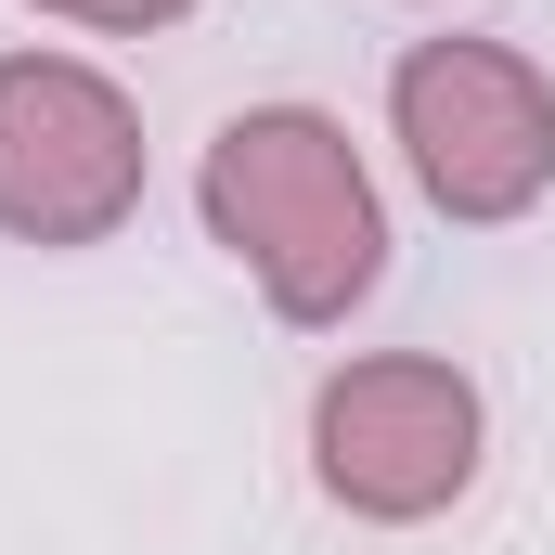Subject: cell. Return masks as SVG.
Instances as JSON below:
<instances>
[{
  "label": "cell",
  "instance_id": "obj_1",
  "mask_svg": "<svg viewBox=\"0 0 555 555\" xmlns=\"http://www.w3.org/2000/svg\"><path fill=\"white\" fill-rule=\"evenodd\" d=\"M194 220L233 272L259 284V310L297 336H336L375 284H388V194L362 168L349 117L323 104H246L194 155Z\"/></svg>",
  "mask_w": 555,
  "mask_h": 555
},
{
  "label": "cell",
  "instance_id": "obj_2",
  "mask_svg": "<svg viewBox=\"0 0 555 555\" xmlns=\"http://www.w3.org/2000/svg\"><path fill=\"white\" fill-rule=\"evenodd\" d=\"M491 401L439 349H349L310 388V491L362 530H426L478 491Z\"/></svg>",
  "mask_w": 555,
  "mask_h": 555
},
{
  "label": "cell",
  "instance_id": "obj_3",
  "mask_svg": "<svg viewBox=\"0 0 555 555\" xmlns=\"http://www.w3.org/2000/svg\"><path fill=\"white\" fill-rule=\"evenodd\" d=\"M388 142L414 168V194L465 233H504L555 194V78L517 39H465L439 26L388 65Z\"/></svg>",
  "mask_w": 555,
  "mask_h": 555
},
{
  "label": "cell",
  "instance_id": "obj_4",
  "mask_svg": "<svg viewBox=\"0 0 555 555\" xmlns=\"http://www.w3.org/2000/svg\"><path fill=\"white\" fill-rule=\"evenodd\" d=\"M142 104L91 52H0V233L39 259L117 246L142 220Z\"/></svg>",
  "mask_w": 555,
  "mask_h": 555
},
{
  "label": "cell",
  "instance_id": "obj_5",
  "mask_svg": "<svg viewBox=\"0 0 555 555\" xmlns=\"http://www.w3.org/2000/svg\"><path fill=\"white\" fill-rule=\"evenodd\" d=\"M39 26H91V39H168V26H194L207 0H26Z\"/></svg>",
  "mask_w": 555,
  "mask_h": 555
},
{
  "label": "cell",
  "instance_id": "obj_6",
  "mask_svg": "<svg viewBox=\"0 0 555 555\" xmlns=\"http://www.w3.org/2000/svg\"><path fill=\"white\" fill-rule=\"evenodd\" d=\"M414 13H439V0H414Z\"/></svg>",
  "mask_w": 555,
  "mask_h": 555
}]
</instances>
